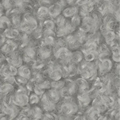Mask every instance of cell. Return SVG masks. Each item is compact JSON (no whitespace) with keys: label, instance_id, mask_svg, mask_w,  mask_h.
I'll return each mask as SVG.
<instances>
[{"label":"cell","instance_id":"cell-22","mask_svg":"<svg viewBox=\"0 0 120 120\" xmlns=\"http://www.w3.org/2000/svg\"><path fill=\"white\" fill-rule=\"evenodd\" d=\"M67 3L69 4L72 5L75 3V4L77 0H65Z\"/></svg>","mask_w":120,"mask_h":120},{"label":"cell","instance_id":"cell-8","mask_svg":"<svg viewBox=\"0 0 120 120\" xmlns=\"http://www.w3.org/2000/svg\"><path fill=\"white\" fill-rule=\"evenodd\" d=\"M78 10L77 7L75 6H71L65 8L62 10L63 15L66 18L71 17L77 14Z\"/></svg>","mask_w":120,"mask_h":120},{"label":"cell","instance_id":"cell-9","mask_svg":"<svg viewBox=\"0 0 120 120\" xmlns=\"http://www.w3.org/2000/svg\"><path fill=\"white\" fill-rule=\"evenodd\" d=\"M83 59L82 54L79 51L71 53L69 59V63L76 64L80 63Z\"/></svg>","mask_w":120,"mask_h":120},{"label":"cell","instance_id":"cell-5","mask_svg":"<svg viewBox=\"0 0 120 120\" xmlns=\"http://www.w3.org/2000/svg\"><path fill=\"white\" fill-rule=\"evenodd\" d=\"M96 3L93 0H90L86 4L81 6L79 15L80 17H83L89 15L94 10L96 6Z\"/></svg>","mask_w":120,"mask_h":120},{"label":"cell","instance_id":"cell-2","mask_svg":"<svg viewBox=\"0 0 120 120\" xmlns=\"http://www.w3.org/2000/svg\"><path fill=\"white\" fill-rule=\"evenodd\" d=\"M67 4L65 0H56L48 8V14L52 17H56L60 15L64 6Z\"/></svg>","mask_w":120,"mask_h":120},{"label":"cell","instance_id":"cell-10","mask_svg":"<svg viewBox=\"0 0 120 120\" xmlns=\"http://www.w3.org/2000/svg\"><path fill=\"white\" fill-rule=\"evenodd\" d=\"M47 97L50 101L55 103L59 101L60 98V95L56 89H54L48 91Z\"/></svg>","mask_w":120,"mask_h":120},{"label":"cell","instance_id":"cell-7","mask_svg":"<svg viewBox=\"0 0 120 120\" xmlns=\"http://www.w3.org/2000/svg\"><path fill=\"white\" fill-rule=\"evenodd\" d=\"M112 66V63L110 60L105 58L100 60L99 64L100 71L103 73H106L109 71Z\"/></svg>","mask_w":120,"mask_h":120},{"label":"cell","instance_id":"cell-21","mask_svg":"<svg viewBox=\"0 0 120 120\" xmlns=\"http://www.w3.org/2000/svg\"><path fill=\"white\" fill-rule=\"evenodd\" d=\"M90 0H77L75 4L79 6H81L89 2Z\"/></svg>","mask_w":120,"mask_h":120},{"label":"cell","instance_id":"cell-15","mask_svg":"<svg viewBox=\"0 0 120 120\" xmlns=\"http://www.w3.org/2000/svg\"><path fill=\"white\" fill-rule=\"evenodd\" d=\"M70 23L73 27L76 28L81 23V17L79 15L76 14L71 17Z\"/></svg>","mask_w":120,"mask_h":120},{"label":"cell","instance_id":"cell-11","mask_svg":"<svg viewBox=\"0 0 120 120\" xmlns=\"http://www.w3.org/2000/svg\"><path fill=\"white\" fill-rule=\"evenodd\" d=\"M107 43L111 45L116 38V34L113 31L109 30L103 34Z\"/></svg>","mask_w":120,"mask_h":120},{"label":"cell","instance_id":"cell-6","mask_svg":"<svg viewBox=\"0 0 120 120\" xmlns=\"http://www.w3.org/2000/svg\"><path fill=\"white\" fill-rule=\"evenodd\" d=\"M67 46L72 49H76L81 46L82 43L76 38L74 35H69L65 39Z\"/></svg>","mask_w":120,"mask_h":120},{"label":"cell","instance_id":"cell-16","mask_svg":"<svg viewBox=\"0 0 120 120\" xmlns=\"http://www.w3.org/2000/svg\"><path fill=\"white\" fill-rule=\"evenodd\" d=\"M56 19V24L57 26V28H61L66 25L67 21L66 19V17L63 15H59Z\"/></svg>","mask_w":120,"mask_h":120},{"label":"cell","instance_id":"cell-19","mask_svg":"<svg viewBox=\"0 0 120 120\" xmlns=\"http://www.w3.org/2000/svg\"><path fill=\"white\" fill-rule=\"evenodd\" d=\"M44 24L47 29L53 30L55 27V23L52 20H47L45 21Z\"/></svg>","mask_w":120,"mask_h":120},{"label":"cell","instance_id":"cell-3","mask_svg":"<svg viewBox=\"0 0 120 120\" xmlns=\"http://www.w3.org/2000/svg\"><path fill=\"white\" fill-rule=\"evenodd\" d=\"M71 54V52L67 47H62L55 51V56L57 59L66 64L69 62Z\"/></svg>","mask_w":120,"mask_h":120},{"label":"cell","instance_id":"cell-20","mask_svg":"<svg viewBox=\"0 0 120 120\" xmlns=\"http://www.w3.org/2000/svg\"><path fill=\"white\" fill-rule=\"evenodd\" d=\"M52 87L54 88V89H61L64 86V82L62 81H55L52 83L51 84Z\"/></svg>","mask_w":120,"mask_h":120},{"label":"cell","instance_id":"cell-13","mask_svg":"<svg viewBox=\"0 0 120 120\" xmlns=\"http://www.w3.org/2000/svg\"><path fill=\"white\" fill-rule=\"evenodd\" d=\"M78 85L80 89V92L85 93L88 88V84L87 81L83 79H79L77 81Z\"/></svg>","mask_w":120,"mask_h":120},{"label":"cell","instance_id":"cell-1","mask_svg":"<svg viewBox=\"0 0 120 120\" xmlns=\"http://www.w3.org/2000/svg\"><path fill=\"white\" fill-rule=\"evenodd\" d=\"M60 112L64 115L70 116L77 111L78 107L73 101L65 100L60 105L59 107Z\"/></svg>","mask_w":120,"mask_h":120},{"label":"cell","instance_id":"cell-4","mask_svg":"<svg viewBox=\"0 0 120 120\" xmlns=\"http://www.w3.org/2000/svg\"><path fill=\"white\" fill-rule=\"evenodd\" d=\"M81 67V75L84 78H90L95 74L94 65L92 62L86 61L82 64Z\"/></svg>","mask_w":120,"mask_h":120},{"label":"cell","instance_id":"cell-12","mask_svg":"<svg viewBox=\"0 0 120 120\" xmlns=\"http://www.w3.org/2000/svg\"><path fill=\"white\" fill-rule=\"evenodd\" d=\"M85 52V59L86 61L88 62H91L94 60L99 55V53L97 51Z\"/></svg>","mask_w":120,"mask_h":120},{"label":"cell","instance_id":"cell-17","mask_svg":"<svg viewBox=\"0 0 120 120\" xmlns=\"http://www.w3.org/2000/svg\"><path fill=\"white\" fill-rule=\"evenodd\" d=\"M80 103L82 106H85L88 105L90 102V99L87 95L82 93L79 98Z\"/></svg>","mask_w":120,"mask_h":120},{"label":"cell","instance_id":"cell-23","mask_svg":"<svg viewBox=\"0 0 120 120\" xmlns=\"http://www.w3.org/2000/svg\"><path fill=\"white\" fill-rule=\"evenodd\" d=\"M93 1L95 2L96 4H98L100 3V2H101L103 0H93Z\"/></svg>","mask_w":120,"mask_h":120},{"label":"cell","instance_id":"cell-14","mask_svg":"<svg viewBox=\"0 0 120 120\" xmlns=\"http://www.w3.org/2000/svg\"><path fill=\"white\" fill-rule=\"evenodd\" d=\"M112 59L116 62H119L120 61V52L119 47L114 46L112 48Z\"/></svg>","mask_w":120,"mask_h":120},{"label":"cell","instance_id":"cell-18","mask_svg":"<svg viewBox=\"0 0 120 120\" xmlns=\"http://www.w3.org/2000/svg\"><path fill=\"white\" fill-rule=\"evenodd\" d=\"M38 16L40 17H43L48 14V8L45 7L40 8L38 11Z\"/></svg>","mask_w":120,"mask_h":120}]
</instances>
